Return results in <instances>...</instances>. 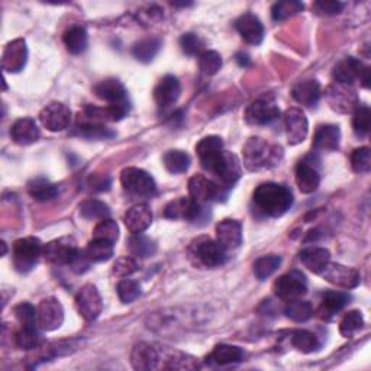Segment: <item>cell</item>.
<instances>
[{"mask_svg": "<svg viewBox=\"0 0 371 371\" xmlns=\"http://www.w3.org/2000/svg\"><path fill=\"white\" fill-rule=\"evenodd\" d=\"M255 208L268 218L283 216L293 205V193L279 183H262L253 194Z\"/></svg>", "mask_w": 371, "mask_h": 371, "instance_id": "6da1fadb", "label": "cell"}, {"mask_svg": "<svg viewBox=\"0 0 371 371\" xmlns=\"http://www.w3.org/2000/svg\"><path fill=\"white\" fill-rule=\"evenodd\" d=\"M243 155L247 170H270V168L280 164L283 158V148L276 144H270L262 138L253 137L245 143L243 148Z\"/></svg>", "mask_w": 371, "mask_h": 371, "instance_id": "7a4b0ae2", "label": "cell"}, {"mask_svg": "<svg viewBox=\"0 0 371 371\" xmlns=\"http://www.w3.org/2000/svg\"><path fill=\"white\" fill-rule=\"evenodd\" d=\"M190 257L206 268H216L226 262L228 251H225L218 241L209 237H199L192 241L189 247Z\"/></svg>", "mask_w": 371, "mask_h": 371, "instance_id": "3957f363", "label": "cell"}, {"mask_svg": "<svg viewBox=\"0 0 371 371\" xmlns=\"http://www.w3.org/2000/svg\"><path fill=\"white\" fill-rule=\"evenodd\" d=\"M43 244L35 237H25L13 244V265L22 275L29 273L35 268L40 257L43 255Z\"/></svg>", "mask_w": 371, "mask_h": 371, "instance_id": "277c9868", "label": "cell"}, {"mask_svg": "<svg viewBox=\"0 0 371 371\" xmlns=\"http://www.w3.org/2000/svg\"><path fill=\"white\" fill-rule=\"evenodd\" d=\"M121 184L133 197H151L155 194L157 184L150 173L137 167H128L121 175Z\"/></svg>", "mask_w": 371, "mask_h": 371, "instance_id": "5b68a950", "label": "cell"}, {"mask_svg": "<svg viewBox=\"0 0 371 371\" xmlns=\"http://www.w3.org/2000/svg\"><path fill=\"white\" fill-rule=\"evenodd\" d=\"M164 218L173 221H187L192 223H200L208 218L205 205H199L192 197H180L170 201L164 209Z\"/></svg>", "mask_w": 371, "mask_h": 371, "instance_id": "8992f818", "label": "cell"}, {"mask_svg": "<svg viewBox=\"0 0 371 371\" xmlns=\"http://www.w3.org/2000/svg\"><path fill=\"white\" fill-rule=\"evenodd\" d=\"M190 197L199 205H206L211 201H221L226 197L228 192L225 186H221L205 176H193L189 180Z\"/></svg>", "mask_w": 371, "mask_h": 371, "instance_id": "52a82bcc", "label": "cell"}, {"mask_svg": "<svg viewBox=\"0 0 371 371\" xmlns=\"http://www.w3.org/2000/svg\"><path fill=\"white\" fill-rule=\"evenodd\" d=\"M273 290L279 299L292 301L308 293V279L301 272L292 270L275 282Z\"/></svg>", "mask_w": 371, "mask_h": 371, "instance_id": "ba28073f", "label": "cell"}, {"mask_svg": "<svg viewBox=\"0 0 371 371\" xmlns=\"http://www.w3.org/2000/svg\"><path fill=\"white\" fill-rule=\"evenodd\" d=\"M296 184L299 190L305 194L314 193L321 184L319 158L308 155L303 158L296 167Z\"/></svg>", "mask_w": 371, "mask_h": 371, "instance_id": "9c48e42d", "label": "cell"}, {"mask_svg": "<svg viewBox=\"0 0 371 371\" xmlns=\"http://www.w3.org/2000/svg\"><path fill=\"white\" fill-rule=\"evenodd\" d=\"M225 145L221 137H216V135H209V137H205L204 140H200L199 144L196 145V154L200 160L201 167L205 168L209 173H215L216 167L223 158L225 154Z\"/></svg>", "mask_w": 371, "mask_h": 371, "instance_id": "30bf717a", "label": "cell"}, {"mask_svg": "<svg viewBox=\"0 0 371 371\" xmlns=\"http://www.w3.org/2000/svg\"><path fill=\"white\" fill-rule=\"evenodd\" d=\"M76 306L82 318L87 322H93L104 311V301L96 286L87 283L76 294Z\"/></svg>", "mask_w": 371, "mask_h": 371, "instance_id": "8fae6325", "label": "cell"}, {"mask_svg": "<svg viewBox=\"0 0 371 371\" xmlns=\"http://www.w3.org/2000/svg\"><path fill=\"white\" fill-rule=\"evenodd\" d=\"M326 100L329 106L340 113H348L358 108V96L348 84L335 83L326 89Z\"/></svg>", "mask_w": 371, "mask_h": 371, "instance_id": "7c38bea8", "label": "cell"}, {"mask_svg": "<svg viewBox=\"0 0 371 371\" xmlns=\"http://www.w3.org/2000/svg\"><path fill=\"white\" fill-rule=\"evenodd\" d=\"M280 116V109L272 97H261L254 102L245 111V121L254 126H262L272 123Z\"/></svg>", "mask_w": 371, "mask_h": 371, "instance_id": "4fadbf2b", "label": "cell"}, {"mask_svg": "<svg viewBox=\"0 0 371 371\" xmlns=\"http://www.w3.org/2000/svg\"><path fill=\"white\" fill-rule=\"evenodd\" d=\"M319 276L331 284L345 290L357 287L361 282V276L355 268L338 262H329Z\"/></svg>", "mask_w": 371, "mask_h": 371, "instance_id": "5bb4252c", "label": "cell"}, {"mask_svg": "<svg viewBox=\"0 0 371 371\" xmlns=\"http://www.w3.org/2000/svg\"><path fill=\"white\" fill-rule=\"evenodd\" d=\"M77 244L72 237H62L44 245L43 255L47 262L55 265H69L77 253Z\"/></svg>", "mask_w": 371, "mask_h": 371, "instance_id": "9a60e30c", "label": "cell"}, {"mask_svg": "<svg viewBox=\"0 0 371 371\" xmlns=\"http://www.w3.org/2000/svg\"><path fill=\"white\" fill-rule=\"evenodd\" d=\"M64 322V309L58 299L47 297L38 305V326L43 331L52 332L61 328Z\"/></svg>", "mask_w": 371, "mask_h": 371, "instance_id": "2e32d148", "label": "cell"}, {"mask_svg": "<svg viewBox=\"0 0 371 371\" xmlns=\"http://www.w3.org/2000/svg\"><path fill=\"white\" fill-rule=\"evenodd\" d=\"M284 128L290 145L301 144L309 132V122L306 115L297 108H290L284 113Z\"/></svg>", "mask_w": 371, "mask_h": 371, "instance_id": "e0dca14e", "label": "cell"}, {"mask_svg": "<svg viewBox=\"0 0 371 371\" xmlns=\"http://www.w3.org/2000/svg\"><path fill=\"white\" fill-rule=\"evenodd\" d=\"M40 121L44 128H47L51 132H60L70 126L72 122V111L67 108L64 104L52 102L47 105L41 113Z\"/></svg>", "mask_w": 371, "mask_h": 371, "instance_id": "ac0fdd59", "label": "cell"}, {"mask_svg": "<svg viewBox=\"0 0 371 371\" xmlns=\"http://www.w3.org/2000/svg\"><path fill=\"white\" fill-rule=\"evenodd\" d=\"M182 94V86L177 77L164 76L154 89V100L161 111L172 108Z\"/></svg>", "mask_w": 371, "mask_h": 371, "instance_id": "d6986e66", "label": "cell"}, {"mask_svg": "<svg viewBox=\"0 0 371 371\" xmlns=\"http://www.w3.org/2000/svg\"><path fill=\"white\" fill-rule=\"evenodd\" d=\"M216 241L225 251H233L243 244V225L235 219H223L216 225Z\"/></svg>", "mask_w": 371, "mask_h": 371, "instance_id": "ffe728a7", "label": "cell"}, {"mask_svg": "<svg viewBox=\"0 0 371 371\" xmlns=\"http://www.w3.org/2000/svg\"><path fill=\"white\" fill-rule=\"evenodd\" d=\"M26 61H28L26 43L25 40L18 38L6 45L2 57V69L8 73H19L21 70H23Z\"/></svg>", "mask_w": 371, "mask_h": 371, "instance_id": "44dd1931", "label": "cell"}, {"mask_svg": "<svg viewBox=\"0 0 371 371\" xmlns=\"http://www.w3.org/2000/svg\"><path fill=\"white\" fill-rule=\"evenodd\" d=\"M94 94L108 102V105H121L129 106L128 92L125 86L116 79H106L94 86Z\"/></svg>", "mask_w": 371, "mask_h": 371, "instance_id": "7402d4cb", "label": "cell"}, {"mask_svg": "<svg viewBox=\"0 0 371 371\" xmlns=\"http://www.w3.org/2000/svg\"><path fill=\"white\" fill-rule=\"evenodd\" d=\"M40 137H41V131L37 122L31 118L18 119L11 128V138L13 140L15 144L21 147H26L37 143Z\"/></svg>", "mask_w": 371, "mask_h": 371, "instance_id": "603a6c76", "label": "cell"}, {"mask_svg": "<svg viewBox=\"0 0 371 371\" xmlns=\"http://www.w3.org/2000/svg\"><path fill=\"white\" fill-rule=\"evenodd\" d=\"M365 67L367 65H364L360 60L354 57H347L333 67L332 76L336 83L351 86L355 80L361 79Z\"/></svg>", "mask_w": 371, "mask_h": 371, "instance_id": "cb8c5ba5", "label": "cell"}, {"mask_svg": "<svg viewBox=\"0 0 371 371\" xmlns=\"http://www.w3.org/2000/svg\"><path fill=\"white\" fill-rule=\"evenodd\" d=\"M235 28H237L241 38L247 44L260 45L264 40V26L261 21L253 13L243 15L237 22H235Z\"/></svg>", "mask_w": 371, "mask_h": 371, "instance_id": "d4e9b609", "label": "cell"}, {"mask_svg": "<svg viewBox=\"0 0 371 371\" xmlns=\"http://www.w3.org/2000/svg\"><path fill=\"white\" fill-rule=\"evenodd\" d=\"M351 300V296L345 292L329 290L322 296V303L318 309V316L325 321H331L336 314L343 311Z\"/></svg>", "mask_w": 371, "mask_h": 371, "instance_id": "484cf974", "label": "cell"}, {"mask_svg": "<svg viewBox=\"0 0 371 371\" xmlns=\"http://www.w3.org/2000/svg\"><path fill=\"white\" fill-rule=\"evenodd\" d=\"M214 175L221 179V182L223 183L225 187L233 186L243 176V168H241L238 157L229 151H225L223 158L219 162V165L216 167Z\"/></svg>", "mask_w": 371, "mask_h": 371, "instance_id": "4316f807", "label": "cell"}, {"mask_svg": "<svg viewBox=\"0 0 371 371\" xmlns=\"http://www.w3.org/2000/svg\"><path fill=\"white\" fill-rule=\"evenodd\" d=\"M160 360L161 357L157 348L147 343L137 344L131 353V362L135 370H154L158 367Z\"/></svg>", "mask_w": 371, "mask_h": 371, "instance_id": "83f0119b", "label": "cell"}, {"mask_svg": "<svg viewBox=\"0 0 371 371\" xmlns=\"http://www.w3.org/2000/svg\"><path fill=\"white\" fill-rule=\"evenodd\" d=\"M123 222L131 233H143L153 223V212L147 205H137L125 214Z\"/></svg>", "mask_w": 371, "mask_h": 371, "instance_id": "f1b7e54d", "label": "cell"}, {"mask_svg": "<svg viewBox=\"0 0 371 371\" xmlns=\"http://www.w3.org/2000/svg\"><path fill=\"white\" fill-rule=\"evenodd\" d=\"M341 131L338 125H321L316 129L314 138V148L316 151H335L340 148Z\"/></svg>", "mask_w": 371, "mask_h": 371, "instance_id": "f546056e", "label": "cell"}, {"mask_svg": "<svg viewBox=\"0 0 371 371\" xmlns=\"http://www.w3.org/2000/svg\"><path fill=\"white\" fill-rule=\"evenodd\" d=\"M292 96L297 104L306 108H316L321 99V86L316 80H305L292 89Z\"/></svg>", "mask_w": 371, "mask_h": 371, "instance_id": "4dcf8cb0", "label": "cell"}, {"mask_svg": "<svg viewBox=\"0 0 371 371\" xmlns=\"http://www.w3.org/2000/svg\"><path fill=\"white\" fill-rule=\"evenodd\" d=\"M301 264L315 275H321L325 267L331 262V253L326 248L311 247L303 250L299 255Z\"/></svg>", "mask_w": 371, "mask_h": 371, "instance_id": "1f68e13d", "label": "cell"}, {"mask_svg": "<svg viewBox=\"0 0 371 371\" xmlns=\"http://www.w3.org/2000/svg\"><path fill=\"white\" fill-rule=\"evenodd\" d=\"M73 133L79 135V137H82V138L96 140V141L111 140V138L116 137V132L113 129L108 128L105 123L83 122V121H77Z\"/></svg>", "mask_w": 371, "mask_h": 371, "instance_id": "d6a6232c", "label": "cell"}, {"mask_svg": "<svg viewBox=\"0 0 371 371\" xmlns=\"http://www.w3.org/2000/svg\"><path fill=\"white\" fill-rule=\"evenodd\" d=\"M244 360V351L240 347L221 344L214 348V351L208 357V362L215 365H231L237 364Z\"/></svg>", "mask_w": 371, "mask_h": 371, "instance_id": "836d02e7", "label": "cell"}, {"mask_svg": "<svg viewBox=\"0 0 371 371\" xmlns=\"http://www.w3.org/2000/svg\"><path fill=\"white\" fill-rule=\"evenodd\" d=\"M62 41H64L67 51L73 55H79V54L84 52L87 48V43H89L87 31H86V28H83L80 25L70 26L65 31Z\"/></svg>", "mask_w": 371, "mask_h": 371, "instance_id": "e575fe53", "label": "cell"}, {"mask_svg": "<svg viewBox=\"0 0 371 371\" xmlns=\"http://www.w3.org/2000/svg\"><path fill=\"white\" fill-rule=\"evenodd\" d=\"M28 192L33 199L38 201H50V200L58 197L60 186L50 183L47 179L38 177V179H33L28 184Z\"/></svg>", "mask_w": 371, "mask_h": 371, "instance_id": "d590c367", "label": "cell"}, {"mask_svg": "<svg viewBox=\"0 0 371 371\" xmlns=\"http://www.w3.org/2000/svg\"><path fill=\"white\" fill-rule=\"evenodd\" d=\"M128 250L135 257L148 258L155 254L157 244L154 240L145 237L144 233H132L128 240Z\"/></svg>", "mask_w": 371, "mask_h": 371, "instance_id": "8d00e7d4", "label": "cell"}, {"mask_svg": "<svg viewBox=\"0 0 371 371\" xmlns=\"http://www.w3.org/2000/svg\"><path fill=\"white\" fill-rule=\"evenodd\" d=\"M290 343L292 345L303 353V354H311V353H315L319 350L321 344H319V340L318 336L309 331H305V329H297L294 332H292V338H290Z\"/></svg>", "mask_w": 371, "mask_h": 371, "instance_id": "74e56055", "label": "cell"}, {"mask_svg": "<svg viewBox=\"0 0 371 371\" xmlns=\"http://www.w3.org/2000/svg\"><path fill=\"white\" fill-rule=\"evenodd\" d=\"M162 162L165 168L172 175H182L186 173L190 167V157L187 153L180 150H170L167 151L162 157Z\"/></svg>", "mask_w": 371, "mask_h": 371, "instance_id": "f35d334b", "label": "cell"}, {"mask_svg": "<svg viewBox=\"0 0 371 371\" xmlns=\"http://www.w3.org/2000/svg\"><path fill=\"white\" fill-rule=\"evenodd\" d=\"M43 341L38 326H22L15 335V344L21 350H35Z\"/></svg>", "mask_w": 371, "mask_h": 371, "instance_id": "ab89813d", "label": "cell"}, {"mask_svg": "<svg viewBox=\"0 0 371 371\" xmlns=\"http://www.w3.org/2000/svg\"><path fill=\"white\" fill-rule=\"evenodd\" d=\"M284 314L289 319L294 322H306L314 315V306L311 301L296 299L287 303L284 308Z\"/></svg>", "mask_w": 371, "mask_h": 371, "instance_id": "60d3db41", "label": "cell"}, {"mask_svg": "<svg viewBox=\"0 0 371 371\" xmlns=\"http://www.w3.org/2000/svg\"><path fill=\"white\" fill-rule=\"evenodd\" d=\"M161 48V41L158 38H144L138 41L132 48L133 57L141 62H151Z\"/></svg>", "mask_w": 371, "mask_h": 371, "instance_id": "b9f144b4", "label": "cell"}, {"mask_svg": "<svg viewBox=\"0 0 371 371\" xmlns=\"http://www.w3.org/2000/svg\"><path fill=\"white\" fill-rule=\"evenodd\" d=\"M86 254L92 262H104L112 258L113 244L104 240H92L86 247Z\"/></svg>", "mask_w": 371, "mask_h": 371, "instance_id": "7bdbcfd3", "label": "cell"}, {"mask_svg": "<svg viewBox=\"0 0 371 371\" xmlns=\"http://www.w3.org/2000/svg\"><path fill=\"white\" fill-rule=\"evenodd\" d=\"M80 215L86 219L94 221V219H106L111 216V209L105 204V201H100L97 199H90L83 201L80 205Z\"/></svg>", "mask_w": 371, "mask_h": 371, "instance_id": "ee69618b", "label": "cell"}, {"mask_svg": "<svg viewBox=\"0 0 371 371\" xmlns=\"http://www.w3.org/2000/svg\"><path fill=\"white\" fill-rule=\"evenodd\" d=\"M282 264V257L279 255H265L254 262V275L258 280H267L275 275Z\"/></svg>", "mask_w": 371, "mask_h": 371, "instance_id": "f6af8a7d", "label": "cell"}, {"mask_svg": "<svg viewBox=\"0 0 371 371\" xmlns=\"http://www.w3.org/2000/svg\"><path fill=\"white\" fill-rule=\"evenodd\" d=\"M93 238L94 240H104V241H109L112 244H115L119 238V226L118 223L111 219H102L100 221L94 229H93Z\"/></svg>", "mask_w": 371, "mask_h": 371, "instance_id": "bcb514c9", "label": "cell"}, {"mask_svg": "<svg viewBox=\"0 0 371 371\" xmlns=\"http://www.w3.org/2000/svg\"><path fill=\"white\" fill-rule=\"evenodd\" d=\"M303 9H305V5L301 2H297V0H284V2H279L273 6L272 16L276 22H283L300 13Z\"/></svg>", "mask_w": 371, "mask_h": 371, "instance_id": "7dc6e473", "label": "cell"}, {"mask_svg": "<svg viewBox=\"0 0 371 371\" xmlns=\"http://www.w3.org/2000/svg\"><path fill=\"white\" fill-rule=\"evenodd\" d=\"M164 368H172V370H197L200 368V364L196 358L183 354V353H170L165 357V362L162 364Z\"/></svg>", "mask_w": 371, "mask_h": 371, "instance_id": "c3c4849f", "label": "cell"}, {"mask_svg": "<svg viewBox=\"0 0 371 371\" xmlns=\"http://www.w3.org/2000/svg\"><path fill=\"white\" fill-rule=\"evenodd\" d=\"M199 67L205 74L215 76L222 67V57L216 51H201L199 54Z\"/></svg>", "mask_w": 371, "mask_h": 371, "instance_id": "681fc988", "label": "cell"}, {"mask_svg": "<svg viewBox=\"0 0 371 371\" xmlns=\"http://www.w3.org/2000/svg\"><path fill=\"white\" fill-rule=\"evenodd\" d=\"M364 326V318L360 311H350L340 323V332L345 338H351Z\"/></svg>", "mask_w": 371, "mask_h": 371, "instance_id": "f907efd6", "label": "cell"}, {"mask_svg": "<svg viewBox=\"0 0 371 371\" xmlns=\"http://www.w3.org/2000/svg\"><path fill=\"white\" fill-rule=\"evenodd\" d=\"M116 292H118L119 300L122 303H125V305H128V303L135 301L141 296V286L138 282L131 280V279H123L118 283Z\"/></svg>", "mask_w": 371, "mask_h": 371, "instance_id": "816d5d0a", "label": "cell"}, {"mask_svg": "<svg viewBox=\"0 0 371 371\" xmlns=\"http://www.w3.org/2000/svg\"><path fill=\"white\" fill-rule=\"evenodd\" d=\"M13 314L22 326H37L38 325V309L33 308L31 303L23 301L13 308Z\"/></svg>", "mask_w": 371, "mask_h": 371, "instance_id": "f5cc1de1", "label": "cell"}, {"mask_svg": "<svg viewBox=\"0 0 371 371\" xmlns=\"http://www.w3.org/2000/svg\"><path fill=\"white\" fill-rule=\"evenodd\" d=\"M370 108L365 105H358V108L354 111L353 116V129L357 137L362 138L370 131Z\"/></svg>", "mask_w": 371, "mask_h": 371, "instance_id": "db71d44e", "label": "cell"}, {"mask_svg": "<svg viewBox=\"0 0 371 371\" xmlns=\"http://www.w3.org/2000/svg\"><path fill=\"white\" fill-rule=\"evenodd\" d=\"M351 167L358 175L368 173L371 170V151L367 147L354 150L351 155Z\"/></svg>", "mask_w": 371, "mask_h": 371, "instance_id": "11a10c76", "label": "cell"}, {"mask_svg": "<svg viewBox=\"0 0 371 371\" xmlns=\"http://www.w3.org/2000/svg\"><path fill=\"white\" fill-rule=\"evenodd\" d=\"M180 47L182 51L186 55H199L201 51H204V43L196 35V33H184L180 38Z\"/></svg>", "mask_w": 371, "mask_h": 371, "instance_id": "9f6ffc18", "label": "cell"}, {"mask_svg": "<svg viewBox=\"0 0 371 371\" xmlns=\"http://www.w3.org/2000/svg\"><path fill=\"white\" fill-rule=\"evenodd\" d=\"M138 270V265H137V261H135L133 258L131 257H122V258H118L113 264V268H112V273L116 276V277H129L131 275H133L135 272Z\"/></svg>", "mask_w": 371, "mask_h": 371, "instance_id": "6f0895ef", "label": "cell"}, {"mask_svg": "<svg viewBox=\"0 0 371 371\" xmlns=\"http://www.w3.org/2000/svg\"><path fill=\"white\" fill-rule=\"evenodd\" d=\"M312 9H314L318 15L333 16V15H338V13L343 12L344 4L335 2V0H319V2H315V4H314Z\"/></svg>", "mask_w": 371, "mask_h": 371, "instance_id": "680465c9", "label": "cell"}, {"mask_svg": "<svg viewBox=\"0 0 371 371\" xmlns=\"http://www.w3.org/2000/svg\"><path fill=\"white\" fill-rule=\"evenodd\" d=\"M90 264H92V261L87 257L86 251L84 250H77V253L74 254V257L72 258L69 265H70V268L73 270L76 275H83L90 268Z\"/></svg>", "mask_w": 371, "mask_h": 371, "instance_id": "91938a15", "label": "cell"}, {"mask_svg": "<svg viewBox=\"0 0 371 371\" xmlns=\"http://www.w3.org/2000/svg\"><path fill=\"white\" fill-rule=\"evenodd\" d=\"M90 184L96 192H106L111 189L112 180L109 176L105 175H96L90 179Z\"/></svg>", "mask_w": 371, "mask_h": 371, "instance_id": "94428289", "label": "cell"}, {"mask_svg": "<svg viewBox=\"0 0 371 371\" xmlns=\"http://www.w3.org/2000/svg\"><path fill=\"white\" fill-rule=\"evenodd\" d=\"M235 60H237V62H238L241 67H244V69H245V67H250V65H251V58H250V55L245 54V52L237 54Z\"/></svg>", "mask_w": 371, "mask_h": 371, "instance_id": "6125c7cd", "label": "cell"}, {"mask_svg": "<svg viewBox=\"0 0 371 371\" xmlns=\"http://www.w3.org/2000/svg\"><path fill=\"white\" fill-rule=\"evenodd\" d=\"M175 6H189V5H192V4H173Z\"/></svg>", "mask_w": 371, "mask_h": 371, "instance_id": "be15d7a7", "label": "cell"}, {"mask_svg": "<svg viewBox=\"0 0 371 371\" xmlns=\"http://www.w3.org/2000/svg\"><path fill=\"white\" fill-rule=\"evenodd\" d=\"M2 247H4V255H6V244L2 243Z\"/></svg>", "mask_w": 371, "mask_h": 371, "instance_id": "e7e4bbea", "label": "cell"}]
</instances>
